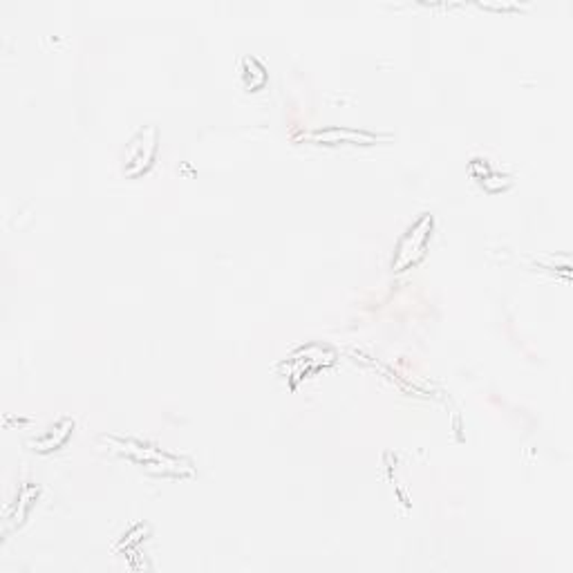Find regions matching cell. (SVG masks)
Here are the masks:
<instances>
[{
  "instance_id": "obj_1",
  "label": "cell",
  "mask_w": 573,
  "mask_h": 573,
  "mask_svg": "<svg viewBox=\"0 0 573 573\" xmlns=\"http://www.w3.org/2000/svg\"><path fill=\"white\" fill-rule=\"evenodd\" d=\"M150 131V128H148ZM153 155H155V137L146 142V146L142 148V135H137L131 146H128V153H126V172L128 175H137V172H142L144 168H148V164L153 161Z\"/></svg>"
},
{
  "instance_id": "obj_2",
  "label": "cell",
  "mask_w": 573,
  "mask_h": 573,
  "mask_svg": "<svg viewBox=\"0 0 573 573\" xmlns=\"http://www.w3.org/2000/svg\"><path fill=\"white\" fill-rule=\"evenodd\" d=\"M313 137H320V139L343 137V139H363V142H372L374 139V135H370V133H350V131H343V133H338V131H327V133L318 131V133H313Z\"/></svg>"
}]
</instances>
